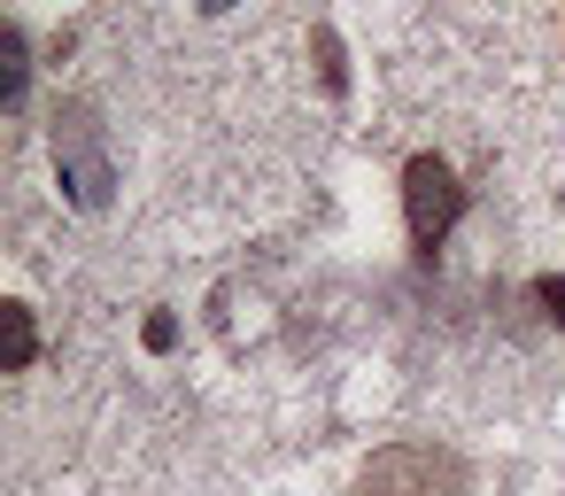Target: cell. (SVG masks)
<instances>
[{"mask_svg":"<svg viewBox=\"0 0 565 496\" xmlns=\"http://www.w3.org/2000/svg\"><path fill=\"white\" fill-rule=\"evenodd\" d=\"M465 488H472V465L441 442H387L356 473V496H465Z\"/></svg>","mask_w":565,"mask_h":496,"instance_id":"6da1fadb","label":"cell"},{"mask_svg":"<svg viewBox=\"0 0 565 496\" xmlns=\"http://www.w3.org/2000/svg\"><path fill=\"white\" fill-rule=\"evenodd\" d=\"M55 179H63V194L94 218V210H109V187H117V171H109V148H102V125H94V109L86 102H71L63 117H55Z\"/></svg>","mask_w":565,"mask_h":496,"instance_id":"7a4b0ae2","label":"cell"},{"mask_svg":"<svg viewBox=\"0 0 565 496\" xmlns=\"http://www.w3.org/2000/svg\"><path fill=\"white\" fill-rule=\"evenodd\" d=\"M403 218H411V249H418V256H434V249L457 233L465 187H457V171H449L441 156H411V163H403Z\"/></svg>","mask_w":565,"mask_h":496,"instance_id":"3957f363","label":"cell"},{"mask_svg":"<svg viewBox=\"0 0 565 496\" xmlns=\"http://www.w3.org/2000/svg\"><path fill=\"white\" fill-rule=\"evenodd\" d=\"M0 326H9V372H24L40 357V334H32V310L24 303H0Z\"/></svg>","mask_w":565,"mask_h":496,"instance_id":"277c9868","label":"cell"},{"mask_svg":"<svg viewBox=\"0 0 565 496\" xmlns=\"http://www.w3.org/2000/svg\"><path fill=\"white\" fill-rule=\"evenodd\" d=\"M534 303H542V318L565 334V272H542V279H534Z\"/></svg>","mask_w":565,"mask_h":496,"instance_id":"5b68a950","label":"cell"},{"mask_svg":"<svg viewBox=\"0 0 565 496\" xmlns=\"http://www.w3.org/2000/svg\"><path fill=\"white\" fill-rule=\"evenodd\" d=\"M0 48H9V109L24 102V78H32V63H24V32L9 24V40H0Z\"/></svg>","mask_w":565,"mask_h":496,"instance_id":"8992f818","label":"cell"},{"mask_svg":"<svg viewBox=\"0 0 565 496\" xmlns=\"http://www.w3.org/2000/svg\"><path fill=\"white\" fill-rule=\"evenodd\" d=\"M318 63H326V86L341 94V86H349V71H341V40H333V32H318Z\"/></svg>","mask_w":565,"mask_h":496,"instance_id":"52a82bcc","label":"cell"},{"mask_svg":"<svg viewBox=\"0 0 565 496\" xmlns=\"http://www.w3.org/2000/svg\"><path fill=\"white\" fill-rule=\"evenodd\" d=\"M140 341H148V349H156V357H163V349H171V341H179V318H163V310H156V318H148V326H140Z\"/></svg>","mask_w":565,"mask_h":496,"instance_id":"ba28073f","label":"cell"},{"mask_svg":"<svg viewBox=\"0 0 565 496\" xmlns=\"http://www.w3.org/2000/svg\"><path fill=\"white\" fill-rule=\"evenodd\" d=\"M225 9H233V0H202V17H225Z\"/></svg>","mask_w":565,"mask_h":496,"instance_id":"9c48e42d","label":"cell"}]
</instances>
